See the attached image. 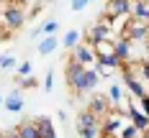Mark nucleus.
<instances>
[{
	"mask_svg": "<svg viewBox=\"0 0 149 138\" xmlns=\"http://www.w3.org/2000/svg\"><path fill=\"white\" fill-rule=\"evenodd\" d=\"M26 23V13L21 5H0V28L18 31Z\"/></svg>",
	"mask_w": 149,
	"mask_h": 138,
	"instance_id": "nucleus-1",
	"label": "nucleus"
},
{
	"mask_svg": "<svg viewBox=\"0 0 149 138\" xmlns=\"http://www.w3.org/2000/svg\"><path fill=\"white\" fill-rule=\"evenodd\" d=\"M111 33H113V28H111V18L108 15H103L98 23H93L90 28L82 31V38H85V44H98V41H105V38H111Z\"/></svg>",
	"mask_w": 149,
	"mask_h": 138,
	"instance_id": "nucleus-2",
	"label": "nucleus"
},
{
	"mask_svg": "<svg viewBox=\"0 0 149 138\" xmlns=\"http://www.w3.org/2000/svg\"><path fill=\"white\" fill-rule=\"evenodd\" d=\"M126 38H131L134 44H149V23L147 21H136V18H129L126 26H123V33Z\"/></svg>",
	"mask_w": 149,
	"mask_h": 138,
	"instance_id": "nucleus-3",
	"label": "nucleus"
},
{
	"mask_svg": "<svg viewBox=\"0 0 149 138\" xmlns=\"http://www.w3.org/2000/svg\"><path fill=\"white\" fill-rule=\"evenodd\" d=\"M98 82H100V74L95 72V67H85V72H82V77L77 79V84L72 87V92L82 97V95H88V92H95Z\"/></svg>",
	"mask_w": 149,
	"mask_h": 138,
	"instance_id": "nucleus-4",
	"label": "nucleus"
},
{
	"mask_svg": "<svg viewBox=\"0 0 149 138\" xmlns=\"http://www.w3.org/2000/svg\"><path fill=\"white\" fill-rule=\"evenodd\" d=\"M121 74H123V87L131 92V97L134 100H139V97H144L149 92V84L144 82V79H139V77H134L129 69H121Z\"/></svg>",
	"mask_w": 149,
	"mask_h": 138,
	"instance_id": "nucleus-5",
	"label": "nucleus"
},
{
	"mask_svg": "<svg viewBox=\"0 0 149 138\" xmlns=\"http://www.w3.org/2000/svg\"><path fill=\"white\" fill-rule=\"evenodd\" d=\"M70 56H72L74 61H80L82 67H95V61H98V54H95V49H93L90 44H85V41L74 46Z\"/></svg>",
	"mask_w": 149,
	"mask_h": 138,
	"instance_id": "nucleus-6",
	"label": "nucleus"
},
{
	"mask_svg": "<svg viewBox=\"0 0 149 138\" xmlns=\"http://www.w3.org/2000/svg\"><path fill=\"white\" fill-rule=\"evenodd\" d=\"M3 138H41V130H39V123L36 120H23L15 130L3 133Z\"/></svg>",
	"mask_w": 149,
	"mask_h": 138,
	"instance_id": "nucleus-7",
	"label": "nucleus"
},
{
	"mask_svg": "<svg viewBox=\"0 0 149 138\" xmlns=\"http://www.w3.org/2000/svg\"><path fill=\"white\" fill-rule=\"evenodd\" d=\"M131 10H134V0H108L103 15L118 18V15H131Z\"/></svg>",
	"mask_w": 149,
	"mask_h": 138,
	"instance_id": "nucleus-8",
	"label": "nucleus"
},
{
	"mask_svg": "<svg viewBox=\"0 0 149 138\" xmlns=\"http://www.w3.org/2000/svg\"><path fill=\"white\" fill-rule=\"evenodd\" d=\"M113 54H116L123 64H126V61H134V41L126 38V36H118V38L113 41Z\"/></svg>",
	"mask_w": 149,
	"mask_h": 138,
	"instance_id": "nucleus-9",
	"label": "nucleus"
},
{
	"mask_svg": "<svg viewBox=\"0 0 149 138\" xmlns=\"http://www.w3.org/2000/svg\"><path fill=\"white\" fill-rule=\"evenodd\" d=\"M105 95H108V100H111L113 110H118V113H126L129 105H131V100H126V95H123V87H121V84H111Z\"/></svg>",
	"mask_w": 149,
	"mask_h": 138,
	"instance_id": "nucleus-10",
	"label": "nucleus"
},
{
	"mask_svg": "<svg viewBox=\"0 0 149 138\" xmlns=\"http://www.w3.org/2000/svg\"><path fill=\"white\" fill-rule=\"evenodd\" d=\"M88 110L95 113L98 118H105V115L113 110V105H111L108 95H93V97H88Z\"/></svg>",
	"mask_w": 149,
	"mask_h": 138,
	"instance_id": "nucleus-11",
	"label": "nucleus"
},
{
	"mask_svg": "<svg viewBox=\"0 0 149 138\" xmlns=\"http://www.w3.org/2000/svg\"><path fill=\"white\" fill-rule=\"evenodd\" d=\"M82 72H85V67L70 56V59H67V64H64V82H67V87H70V90L77 84V79L82 77Z\"/></svg>",
	"mask_w": 149,
	"mask_h": 138,
	"instance_id": "nucleus-12",
	"label": "nucleus"
},
{
	"mask_svg": "<svg viewBox=\"0 0 149 138\" xmlns=\"http://www.w3.org/2000/svg\"><path fill=\"white\" fill-rule=\"evenodd\" d=\"M3 105L8 113H23V92L21 90H13L10 95H5V100H3Z\"/></svg>",
	"mask_w": 149,
	"mask_h": 138,
	"instance_id": "nucleus-13",
	"label": "nucleus"
},
{
	"mask_svg": "<svg viewBox=\"0 0 149 138\" xmlns=\"http://www.w3.org/2000/svg\"><path fill=\"white\" fill-rule=\"evenodd\" d=\"M59 44H62V49H67V51H72L77 44H82V31H77V28H72V31H67L64 36L59 38Z\"/></svg>",
	"mask_w": 149,
	"mask_h": 138,
	"instance_id": "nucleus-14",
	"label": "nucleus"
},
{
	"mask_svg": "<svg viewBox=\"0 0 149 138\" xmlns=\"http://www.w3.org/2000/svg\"><path fill=\"white\" fill-rule=\"evenodd\" d=\"M59 46L62 44H59V38H57V33H54V36H44V38L39 41V54H41V56H49V54H54Z\"/></svg>",
	"mask_w": 149,
	"mask_h": 138,
	"instance_id": "nucleus-15",
	"label": "nucleus"
},
{
	"mask_svg": "<svg viewBox=\"0 0 149 138\" xmlns=\"http://www.w3.org/2000/svg\"><path fill=\"white\" fill-rule=\"evenodd\" d=\"M90 125H100V118L85 107V110L77 115V130H80V128H90Z\"/></svg>",
	"mask_w": 149,
	"mask_h": 138,
	"instance_id": "nucleus-16",
	"label": "nucleus"
},
{
	"mask_svg": "<svg viewBox=\"0 0 149 138\" xmlns=\"http://www.w3.org/2000/svg\"><path fill=\"white\" fill-rule=\"evenodd\" d=\"M36 123H39L41 138H57V130H54V123H52V118L41 115V118H36Z\"/></svg>",
	"mask_w": 149,
	"mask_h": 138,
	"instance_id": "nucleus-17",
	"label": "nucleus"
},
{
	"mask_svg": "<svg viewBox=\"0 0 149 138\" xmlns=\"http://www.w3.org/2000/svg\"><path fill=\"white\" fill-rule=\"evenodd\" d=\"M98 61L103 64L105 69H111V72H121V69H123V61H121L116 54H105V56H98Z\"/></svg>",
	"mask_w": 149,
	"mask_h": 138,
	"instance_id": "nucleus-18",
	"label": "nucleus"
},
{
	"mask_svg": "<svg viewBox=\"0 0 149 138\" xmlns=\"http://www.w3.org/2000/svg\"><path fill=\"white\" fill-rule=\"evenodd\" d=\"M131 18H136V21H147V23H149V3H144V0H134Z\"/></svg>",
	"mask_w": 149,
	"mask_h": 138,
	"instance_id": "nucleus-19",
	"label": "nucleus"
},
{
	"mask_svg": "<svg viewBox=\"0 0 149 138\" xmlns=\"http://www.w3.org/2000/svg\"><path fill=\"white\" fill-rule=\"evenodd\" d=\"M116 138H141V130H139L131 120H126L123 125H121V130L116 133Z\"/></svg>",
	"mask_w": 149,
	"mask_h": 138,
	"instance_id": "nucleus-20",
	"label": "nucleus"
},
{
	"mask_svg": "<svg viewBox=\"0 0 149 138\" xmlns=\"http://www.w3.org/2000/svg\"><path fill=\"white\" fill-rule=\"evenodd\" d=\"M93 49H95V54H98V56L113 54V41H111V38H105V41H98V44H93Z\"/></svg>",
	"mask_w": 149,
	"mask_h": 138,
	"instance_id": "nucleus-21",
	"label": "nucleus"
},
{
	"mask_svg": "<svg viewBox=\"0 0 149 138\" xmlns=\"http://www.w3.org/2000/svg\"><path fill=\"white\" fill-rule=\"evenodd\" d=\"M15 67H18V61H15L13 54H0V72L3 69L8 72V69H15Z\"/></svg>",
	"mask_w": 149,
	"mask_h": 138,
	"instance_id": "nucleus-22",
	"label": "nucleus"
},
{
	"mask_svg": "<svg viewBox=\"0 0 149 138\" xmlns=\"http://www.w3.org/2000/svg\"><path fill=\"white\" fill-rule=\"evenodd\" d=\"M100 133H103L100 125H90V128H80V130H77L80 138H100Z\"/></svg>",
	"mask_w": 149,
	"mask_h": 138,
	"instance_id": "nucleus-23",
	"label": "nucleus"
},
{
	"mask_svg": "<svg viewBox=\"0 0 149 138\" xmlns=\"http://www.w3.org/2000/svg\"><path fill=\"white\" fill-rule=\"evenodd\" d=\"M57 31H59V23H57V21H44V23H41V33H44V36H54Z\"/></svg>",
	"mask_w": 149,
	"mask_h": 138,
	"instance_id": "nucleus-24",
	"label": "nucleus"
},
{
	"mask_svg": "<svg viewBox=\"0 0 149 138\" xmlns=\"http://www.w3.org/2000/svg\"><path fill=\"white\" fill-rule=\"evenodd\" d=\"M31 61H21L18 67H15V72H18V77H31Z\"/></svg>",
	"mask_w": 149,
	"mask_h": 138,
	"instance_id": "nucleus-25",
	"label": "nucleus"
},
{
	"mask_svg": "<svg viewBox=\"0 0 149 138\" xmlns=\"http://www.w3.org/2000/svg\"><path fill=\"white\" fill-rule=\"evenodd\" d=\"M93 0H72V13H82Z\"/></svg>",
	"mask_w": 149,
	"mask_h": 138,
	"instance_id": "nucleus-26",
	"label": "nucleus"
},
{
	"mask_svg": "<svg viewBox=\"0 0 149 138\" xmlns=\"http://www.w3.org/2000/svg\"><path fill=\"white\" fill-rule=\"evenodd\" d=\"M136 102H139V107H141V110H144V113H147V115H149V92H147V95H144V97H139Z\"/></svg>",
	"mask_w": 149,
	"mask_h": 138,
	"instance_id": "nucleus-27",
	"label": "nucleus"
},
{
	"mask_svg": "<svg viewBox=\"0 0 149 138\" xmlns=\"http://www.w3.org/2000/svg\"><path fill=\"white\" fill-rule=\"evenodd\" d=\"M52 87H54V74L52 72H46V79H44V90L52 92Z\"/></svg>",
	"mask_w": 149,
	"mask_h": 138,
	"instance_id": "nucleus-28",
	"label": "nucleus"
},
{
	"mask_svg": "<svg viewBox=\"0 0 149 138\" xmlns=\"http://www.w3.org/2000/svg\"><path fill=\"white\" fill-rule=\"evenodd\" d=\"M57 118H59V123H67V110H59Z\"/></svg>",
	"mask_w": 149,
	"mask_h": 138,
	"instance_id": "nucleus-29",
	"label": "nucleus"
},
{
	"mask_svg": "<svg viewBox=\"0 0 149 138\" xmlns=\"http://www.w3.org/2000/svg\"><path fill=\"white\" fill-rule=\"evenodd\" d=\"M29 36H31V38H39V36H44V33H41V28H33Z\"/></svg>",
	"mask_w": 149,
	"mask_h": 138,
	"instance_id": "nucleus-30",
	"label": "nucleus"
},
{
	"mask_svg": "<svg viewBox=\"0 0 149 138\" xmlns=\"http://www.w3.org/2000/svg\"><path fill=\"white\" fill-rule=\"evenodd\" d=\"M3 100H5V97H3V95H0V105H3Z\"/></svg>",
	"mask_w": 149,
	"mask_h": 138,
	"instance_id": "nucleus-31",
	"label": "nucleus"
},
{
	"mask_svg": "<svg viewBox=\"0 0 149 138\" xmlns=\"http://www.w3.org/2000/svg\"><path fill=\"white\" fill-rule=\"evenodd\" d=\"M144 3H149V0H144Z\"/></svg>",
	"mask_w": 149,
	"mask_h": 138,
	"instance_id": "nucleus-32",
	"label": "nucleus"
}]
</instances>
